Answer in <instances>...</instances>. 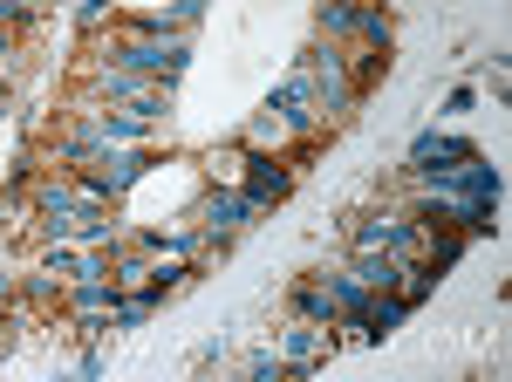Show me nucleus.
<instances>
[{"label": "nucleus", "instance_id": "obj_10", "mask_svg": "<svg viewBox=\"0 0 512 382\" xmlns=\"http://www.w3.org/2000/svg\"><path fill=\"white\" fill-rule=\"evenodd\" d=\"M280 376H287V362H280V355H274V362H253V382H280Z\"/></svg>", "mask_w": 512, "mask_h": 382}, {"label": "nucleus", "instance_id": "obj_4", "mask_svg": "<svg viewBox=\"0 0 512 382\" xmlns=\"http://www.w3.org/2000/svg\"><path fill=\"white\" fill-rule=\"evenodd\" d=\"M103 89H110V96H130V103H164V89L158 82H144V76H130V69H123V62H110V69H103Z\"/></svg>", "mask_w": 512, "mask_h": 382}, {"label": "nucleus", "instance_id": "obj_6", "mask_svg": "<svg viewBox=\"0 0 512 382\" xmlns=\"http://www.w3.org/2000/svg\"><path fill=\"white\" fill-rule=\"evenodd\" d=\"M246 164H253V191H246L253 205H267V198H287V171H274L267 157H246Z\"/></svg>", "mask_w": 512, "mask_h": 382}, {"label": "nucleus", "instance_id": "obj_3", "mask_svg": "<svg viewBox=\"0 0 512 382\" xmlns=\"http://www.w3.org/2000/svg\"><path fill=\"white\" fill-rule=\"evenodd\" d=\"M246 212H253V198H246V191H212V198H205V232L246 226Z\"/></svg>", "mask_w": 512, "mask_h": 382}, {"label": "nucleus", "instance_id": "obj_7", "mask_svg": "<svg viewBox=\"0 0 512 382\" xmlns=\"http://www.w3.org/2000/svg\"><path fill=\"white\" fill-rule=\"evenodd\" d=\"M294 307H301V321H335V314H342L335 287H301V294H294Z\"/></svg>", "mask_w": 512, "mask_h": 382}, {"label": "nucleus", "instance_id": "obj_5", "mask_svg": "<svg viewBox=\"0 0 512 382\" xmlns=\"http://www.w3.org/2000/svg\"><path fill=\"white\" fill-rule=\"evenodd\" d=\"M355 321H362V335H390L396 321H403V301H376V294H362V307H355Z\"/></svg>", "mask_w": 512, "mask_h": 382}, {"label": "nucleus", "instance_id": "obj_1", "mask_svg": "<svg viewBox=\"0 0 512 382\" xmlns=\"http://www.w3.org/2000/svg\"><path fill=\"white\" fill-rule=\"evenodd\" d=\"M123 69H151V76H178L185 69V41L178 35H130L123 41Z\"/></svg>", "mask_w": 512, "mask_h": 382}, {"label": "nucleus", "instance_id": "obj_2", "mask_svg": "<svg viewBox=\"0 0 512 382\" xmlns=\"http://www.w3.org/2000/svg\"><path fill=\"white\" fill-rule=\"evenodd\" d=\"M301 69H308V82H315V96H321V110H328V116L349 110L355 89H349V69H342V55H335V48H315Z\"/></svg>", "mask_w": 512, "mask_h": 382}, {"label": "nucleus", "instance_id": "obj_9", "mask_svg": "<svg viewBox=\"0 0 512 382\" xmlns=\"http://www.w3.org/2000/svg\"><path fill=\"white\" fill-rule=\"evenodd\" d=\"M287 130H294V123H287V116H280L274 103H267V110L253 116V144H280V137H287Z\"/></svg>", "mask_w": 512, "mask_h": 382}, {"label": "nucleus", "instance_id": "obj_8", "mask_svg": "<svg viewBox=\"0 0 512 382\" xmlns=\"http://www.w3.org/2000/svg\"><path fill=\"white\" fill-rule=\"evenodd\" d=\"M321 348H328V328L308 321V328H294V335H287V362H315Z\"/></svg>", "mask_w": 512, "mask_h": 382}]
</instances>
